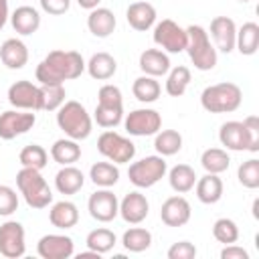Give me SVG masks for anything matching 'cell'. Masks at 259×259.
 <instances>
[{"label": "cell", "instance_id": "cell-15", "mask_svg": "<svg viewBox=\"0 0 259 259\" xmlns=\"http://www.w3.org/2000/svg\"><path fill=\"white\" fill-rule=\"evenodd\" d=\"M210 36L214 40V49L221 53L235 51V38H237V24L229 16H214L210 20Z\"/></svg>", "mask_w": 259, "mask_h": 259}, {"label": "cell", "instance_id": "cell-20", "mask_svg": "<svg viewBox=\"0 0 259 259\" xmlns=\"http://www.w3.org/2000/svg\"><path fill=\"white\" fill-rule=\"evenodd\" d=\"M219 140L227 150H233V152L249 150V138L243 121H235V119L225 121L219 130Z\"/></svg>", "mask_w": 259, "mask_h": 259}, {"label": "cell", "instance_id": "cell-32", "mask_svg": "<svg viewBox=\"0 0 259 259\" xmlns=\"http://www.w3.org/2000/svg\"><path fill=\"white\" fill-rule=\"evenodd\" d=\"M89 178L99 188H111L119 180V168L113 162H95L89 170Z\"/></svg>", "mask_w": 259, "mask_h": 259}, {"label": "cell", "instance_id": "cell-26", "mask_svg": "<svg viewBox=\"0 0 259 259\" xmlns=\"http://www.w3.org/2000/svg\"><path fill=\"white\" fill-rule=\"evenodd\" d=\"M85 184V176L79 168H75L73 164L63 166L57 174H55V188L61 194H77Z\"/></svg>", "mask_w": 259, "mask_h": 259}, {"label": "cell", "instance_id": "cell-1", "mask_svg": "<svg viewBox=\"0 0 259 259\" xmlns=\"http://www.w3.org/2000/svg\"><path fill=\"white\" fill-rule=\"evenodd\" d=\"M85 61L77 51H51L36 67V81L40 85H59L81 77Z\"/></svg>", "mask_w": 259, "mask_h": 259}, {"label": "cell", "instance_id": "cell-49", "mask_svg": "<svg viewBox=\"0 0 259 259\" xmlns=\"http://www.w3.org/2000/svg\"><path fill=\"white\" fill-rule=\"evenodd\" d=\"M99 2H101V0H77V4H79L81 8H85V10H93V8H97Z\"/></svg>", "mask_w": 259, "mask_h": 259}, {"label": "cell", "instance_id": "cell-31", "mask_svg": "<svg viewBox=\"0 0 259 259\" xmlns=\"http://www.w3.org/2000/svg\"><path fill=\"white\" fill-rule=\"evenodd\" d=\"M168 182H170V186H172L174 192L184 194V192H190L194 188L196 174H194L192 166H188V164H176L168 172Z\"/></svg>", "mask_w": 259, "mask_h": 259}, {"label": "cell", "instance_id": "cell-4", "mask_svg": "<svg viewBox=\"0 0 259 259\" xmlns=\"http://www.w3.org/2000/svg\"><path fill=\"white\" fill-rule=\"evenodd\" d=\"M16 186L30 208H47L53 202V192L47 180L42 178L40 170L34 168H20L16 174Z\"/></svg>", "mask_w": 259, "mask_h": 259}, {"label": "cell", "instance_id": "cell-21", "mask_svg": "<svg viewBox=\"0 0 259 259\" xmlns=\"http://www.w3.org/2000/svg\"><path fill=\"white\" fill-rule=\"evenodd\" d=\"M115 14L109 10V8H103V6H97L93 10H89V16H87V28L93 36L97 38H107L113 30H115Z\"/></svg>", "mask_w": 259, "mask_h": 259}, {"label": "cell", "instance_id": "cell-5", "mask_svg": "<svg viewBox=\"0 0 259 259\" xmlns=\"http://www.w3.org/2000/svg\"><path fill=\"white\" fill-rule=\"evenodd\" d=\"M95 121L97 125L109 130L123 121V97L117 85L105 83L97 91V107H95Z\"/></svg>", "mask_w": 259, "mask_h": 259}, {"label": "cell", "instance_id": "cell-16", "mask_svg": "<svg viewBox=\"0 0 259 259\" xmlns=\"http://www.w3.org/2000/svg\"><path fill=\"white\" fill-rule=\"evenodd\" d=\"M8 101L12 107L16 109H30V111H36L38 109V85L26 81V79H20V81H14L10 87H8Z\"/></svg>", "mask_w": 259, "mask_h": 259}, {"label": "cell", "instance_id": "cell-23", "mask_svg": "<svg viewBox=\"0 0 259 259\" xmlns=\"http://www.w3.org/2000/svg\"><path fill=\"white\" fill-rule=\"evenodd\" d=\"M140 69L144 75L150 77H162L170 71V59L160 49H146L140 55Z\"/></svg>", "mask_w": 259, "mask_h": 259}, {"label": "cell", "instance_id": "cell-17", "mask_svg": "<svg viewBox=\"0 0 259 259\" xmlns=\"http://www.w3.org/2000/svg\"><path fill=\"white\" fill-rule=\"evenodd\" d=\"M190 214H192L190 202L178 194L166 198L162 202V208H160V219L166 227H182L190 221Z\"/></svg>", "mask_w": 259, "mask_h": 259}, {"label": "cell", "instance_id": "cell-39", "mask_svg": "<svg viewBox=\"0 0 259 259\" xmlns=\"http://www.w3.org/2000/svg\"><path fill=\"white\" fill-rule=\"evenodd\" d=\"M154 136V148L160 156H174L182 150V136L176 130H160Z\"/></svg>", "mask_w": 259, "mask_h": 259}, {"label": "cell", "instance_id": "cell-24", "mask_svg": "<svg viewBox=\"0 0 259 259\" xmlns=\"http://www.w3.org/2000/svg\"><path fill=\"white\" fill-rule=\"evenodd\" d=\"M10 22H12V28L18 34L28 36V34H34L38 30V26H40V14L32 6H18L12 12Z\"/></svg>", "mask_w": 259, "mask_h": 259}, {"label": "cell", "instance_id": "cell-44", "mask_svg": "<svg viewBox=\"0 0 259 259\" xmlns=\"http://www.w3.org/2000/svg\"><path fill=\"white\" fill-rule=\"evenodd\" d=\"M243 125L247 130V138H249V152H259V117L257 115H247L243 119Z\"/></svg>", "mask_w": 259, "mask_h": 259}, {"label": "cell", "instance_id": "cell-34", "mask_svg": "<svg viewBox=\"0 0 259 259\" xmlns=\"http://www.w3.org/2000/svg\"><path fill=\"white\" fill-rule=\"evenodd\" d=\"M190 69L184 67V65H178L174 69L168 71V77H166V93L170 97H180L186 93L188 85H190Z\"/></svg>", "mask_w": 259, "mask_h": 259}, {"label": "cell", "instance_id": "cell-35", "mask_svg": "<svg viewBox=\"0 0 259 259\" xmlns=\"http://www.w3.org/2000/svg\"><path fill=\"white\" fill-rule=\"evenodd\" d=\"M121 245L130 253H142L152 245V233L144 227H130L121 235Z\"/></svg>", "mask_w": 259, "mask_h": 259}, {"label": "cell", "instance_id": "cell-2", "mask_svg": "<svg viewBox=\"0 0 259 259\" xmlns=\"http://www.w3.org/2000/svg\"><path fill=\"white\" fill-rule=\"evenodd\" d=\"M241 101H243L241 87L235 83H229V81L208 85L200 93V105L208 113H231V111L239 109Z\"/></svg>", "mask_w": 259, "mask_h": 259}, {"label": "cell", "instance_id": "cell-36", "mask_svg": "<svg viewBox=\"0 0 259 259\" xmlns=\"http://www.w3.org/2000/svg\"><path fill=\"white\" fill-rule=\"evenodd\" d=\"M65 103V85H38V109L55 111Z\"/></svg>", "mask_w": 259, "mask_h": 259}, {"label": "cell", "instance_id": "cell-46", "mask_svg": "<svg viewBox=\"0 0 259 259\" xmlns=\"http://www.w3.org/2000/svg\"><path fill=\"white\" fill-rule=\"evenodd\" d=\"M38 2H40V8L47 14H53V16L65 14L71 6V0H38Z\"/></svg>", "mask_w": 259, "mask_h": 259}, {"label": "cell", "instance_id": "cell-18", "mask_svg": "<svg viewBox=\"0 0 259 259\" xmlns=\"http://www.w3.org/2000/svg\"><path fill=\"white\" fill-rule=\"evenodd\" d=\"M148 212H150V202L138 190L125 194L119 202V217L130 225H140L142 221H146Z\"/></svg>", "mask_w": 259, "mask_h": 259}, {"label": "cell", "instance_id": "cell-7", "mask_svg": "<svg viewBox=\"0 0 259 259\" xmlns=\"http://www.w3.org/2000/svg\"><path fill=\"white\" fill-rule=\"evenodd\" d=\"M168 172V164L164 160V156L156 154V156H146L134 164H130L127 176L130 182L136 188H150L156 182H160Z\"/></svg>", "mask_w": 259, "mask_h": 259}, {"label": "cell", "instance_id": "cell-11", "mask_svg": "<svg viewBox=\"0 0 259 259\" xmlns=\"http://www.w3.org/2000/svg\"><path fill=\"white\" fill-rule=\"evenodd\" d=\"M89 214L99 223H111L119 214V200L109 188L95 190L87 200Z\"/></svg>", "mask_w": 259, "mask_h": 259}, {"label": "cell", "instance_id": "cell-30", "mask_svg": "<svg viewBox=\"0 0 259 259\" xmlns=\"http://www.w3.org/2000/svg\"><path fill=\"white\" fill-rule=\"evenodd\" d=\"M51 158L61 164V166H69L75 164L81 158V146L77 140L71 138H61L51 146Z\"/></svg>", "mask_w": 259, "mask_h": 259}, {"label": "cell", "instance_id": "cell-43", "mask_svg": "<svg viewBox=\"0 0 259 259\" xmlns=\"http://www.w3.org/2000/svg\"><path fill=\"white\" fill-rule=\"evenodd\" d=\"M18 208V194L14 188L0 184V217H10Z\"/></svg>", "mask_w": 259, "mask_h": 259}, {"label": "cell", "instance_id": "cell-37", "mask_svg": "<svg viewBox=\"0 0 259 259\" xmlns=\"http://www.w3.org/2000/svg\"><path fill=\"white\" fill-rule=\"evenodd\" d=\"M200 164L208 174H223L225 170H229L231 158H229L227 150H223V148H208L202 152Z\"/></svg>", "mask_w": 259, "mask_h": 259}, {"label": "cell", "instance_id": "cell-27", "mask_svg": "<svg viewBox=\"0 0 259 259\" xmlns=\"http://www.w3.org/2000/svg\"><path fill=\"white\" fill-rule=\"evenodd\" d=\"M85 69H87V73L93 77V79H97V81H107V79H111L113 75H115V71H117V61L109 55V53H95V55H91V59L85 63Z\"/></svg>", "mask_w": 259, "mask_h": 259}, {"label": "cell", "instance_id": "cell-12", "mask_svg": "<svg viewBox=\"0 0 259 259\" xmlns=\"http://www.w3.org/2000/svg\"><path fill=\"white\" fill-rule=\"evenodd\" d=\"M24 227L18 221H6L0 225V253L8 259H18L26 251Z\"/></svg>", "mask_w": 259, "mask_h": 259}, {"label": "cell", "instance_id": "cell-14", "mask_svg": "<svg viewBox=\"0 0 259 259\" xmlns=\"http://www.w3.org/2000/svg\"><path fill=\"white\" fill-rule=\"evenodd\" d=\"M75 251V243L67 235H42L36 243V253L42 259H69Z\"/></svg>", "mask_w": 259, "mask_h": 259}, {"label": "cell", "instance_id": "cell-47", "mask_svg": "<svg viewBox=\"0 0 259 259\" xmlns=\"http://www.w3.org/2000/svg\"><path fill=\"white\" fill-rule=\"evenodd\" d=\"M221 259H249V253L247 249L231 243V245H225L223 251H221Z\"/></svg>", "mask_w": 259, "mask_h": 259}, {"label": "cell", "instance_id": "cell-6", "mask_svg": "<svg viewBox=\"0 0 259 259\" xmlns=\"http://www.w3.org/2000/svg\"><path fill=\"white\" fill-rule=\"evenodd\" d=\"M188 42H186V53L198 71H210L217 65V49L210 42L208 32L200 24H190L186 28Z\"/></svg>", "mask_w": 259, "mask_h": 259}, {"label": "cell", "instance_id": "cell-48", "mask_svg": "<svg viewBox=\"0 0 259 259\" xmlns=\"http://www.w3.org/2000/svg\"><path fill=\"white\" fill-rule=\"evenodd\" d=\"M8 0H0V30L4 28L6 20H8Z\"/></svg>", "mask_w": 259, "mask_h": 259}, {"label": "cell", "instance_id": "cell-33", "mask_svg": "<svg viewBox=\"0 0 259 259\" xmlns=\"http://www.w3.org/2000/svg\"><path fill=\"white\" fill-rule=\"evenodd\" d=\"M132 93H134V97H136L138 101H142V103H154V101L160 97L162 87H160V83L156 81V77L142 75V77H138V79L134 81Z\"/></svg>", "mask_w": 259, "mask_h": 259}, {"label": "cell", "instance_id": "cell-9", "mask_svg": "<svg viewBox=\"0 0 259 259\" xmlns=\"http://www.w3.org/2000/svg\"><path fill=\"white\" fill-rule=\"evenodd\" d=\"M154 42L166 51V53H182L186 51V42H188V34L186 28H182L178 22L164 18L154 26Z\"/></svg>", "mask_w": 259, "mask_h": 259}, {"label": "cell", "instance_id": "cell-40", "mask_svg": "<svg viewBox=\"0 0 259 259\" xmlns=\"http://www.w3.org/2000/svg\"><path fill=\"white\" fill-rule=\"evenodd\" d=\"M18 160L22 164V168H34V170H42L49 162V154L42 146L38 144H28L20 150Z\"/></svg>", "mask_w": 259, "mask_h": 259}, {"label": "cell", "instance_id": "cell-10", "mask_svg": "<svg viewBox=\"0 0 259 259\" xmlns=\"http://www.w3.org/2000/svg\"><path fill=\"white\" fill-rule=\"evenodd\" d=\"M123 125H125V132L130 136H138V138L154 136L162 130V115L156 109L140 107V109H134L125 115Z\"/></svg>", "mask_w": 259, "mask_h": 259}, {"label": "cell", "instance_id": "cell-51", "mask_svg": "<svg viewBox=\"0 0 259 259\" xmlns=\"http://www.w3.org/2000/svg\"><path fill=\"white\" fill-rule=\"evenodd\" d=\"M253 217L259 219V200H257V198L253 200Z\"/></svg>", "mask_w": 259, "mask_h": 259}, {"label": "cell", "instance_id": "cell-42", "mask_svg": "<svg viewBox=\"0 0 259 259\" xmlns=\"http://www.w3.org/2000/svg\"><path fill=\"white\" fill-rule=\"evenodd\" d=\"M237 178H239V182H241L245 188H249V190L259 188V160H257V158L245 160V162L239 166V170H237Z\"/></svg>", "mask_w": 259, "mask_h": 259}, {"label": "cell", "instance_id": "cell-45", "mask_svg": "<svg viewBox=\"0 0 259 259\" xmlns=\"http://www.w3.org/2000/svg\"><path fill=\"white\" fill-rule=\"evenodd\" d=\"M196 257V247L190 241H178L168 249V259H192Z\"/></svg>", "mask_w": 259, "mask_h": 259}, {"label": "cell", "instance_id": "cell-19", "mask_svg": "<svg viewBox=\"0 0 259 259\" xmlns=\"http://www.w3.org/2000/svg\"><path fill=\"white\" fill-rule=\"evenodd\" d=\"M125 18L134 30L146 32L148 28H152L156 24V8L146 0H138V2H132L127 6Z\"/></svg>", "mask_w": 259, "mask_h": 259}, {"label": "cell", "instance_id": "cell-50", "mask_svg": "<svg viewBox=\"0 0 259 259\" xmlns=\"http://www.w3.org/2000/svg\"><path fill=\"white\" fill-rule=\"evenodd\" d=\"M77 257H79V259H89V257H93V259H99V253H95V251L87 249V251H81Z\"/></svg>", "mask_w": 259, "mask_h": 259}, {"label": "cell", "instance_id": "cell-25", "mask_svg": "<svg viewBox=\"0 0 259 259\" xmlns=\"http://www.w3.org/2000/svg\"><path fill=\"white\" fill-rule=\"evenodd\" d=\"M194 190H196V198L202 204H214L223 198V180L219 178V174L206 172L202 178H196Z\"/></svg>", "mask_w": 259, "mask_h": 259}, {"label": "cell", "instance_id": "cell-41", "mask_svg": "<svg viewBox=\"0 0 259 259\" xmlns=\"http://www.w3.org/2000/svg\"><path fill=\"white\" fill-rule=\"evenodd\" d=\"M212 237L223 243V245H231V243H237L239 241V227L233 219H217L214 225H212Z\"/></svg>", "mask_w": 259, "mask_h": 259}, {"label": "cell", "instance_id": "cell-8", "mask_svg": "<svg viewBox=\"0 0 259 259\" xmlns=\"http://www.w3.org/2000/svg\"><path fill=\"white\" fill-rule=\"evenodd\" d=\"M97 150L103 158H107L113 164H127L136 156L134 142L117 132H111V130H105L97 138Z\"/></svg>", "mask_w": 259, "mask_h": 259}, {"label": "cell", "instance_id": "cell-22", "mask_svg": "<svg viewBox=\"0 0 259 259\" xmlns=\"http://www.w3.org/2000/svg\"><path fill=\"white\" fill-rule=\"evenodd\" d=\"M0 59L12 71L22 69L28 63V49L20 38H6L0 47Z\"/></svg>", "mask_w": 259, "mask_h": 259}, {"label": "cell", "instance_id": "cell-38", "mask_svg": "<svg viewBox=\"0 0 259 259\" xmlns=\"http://www.w3.org/2000/svg\"><path fill=\"white\" fill-rule=\"evenodd\" d=\"M115 243H117L115 233L109 231V229H105V227L93 229V231L87 235V239H85L87 249H91V251H95V253H99V255L109 253V251L115 247Z\"/></svg>", "mask_w": 259, "mask_h": 259}, {"label": "cell", "instance_id": "cell-3", "mask_svg": "<svg viewBox=\"0 0 259 259\" xmlns=\"http://www.w3.org/2000/svg\"><path fill=\"white\" fill-rule=\"evenodd\" d=\"M57 125L71 140H87L93 130V119L79 101H65L57 109Z\"/></svg>", "mask_w": 259, "mask_h": 259}, {"label": "cell", "instance_id": "cell-28", "mask_svg": "<svg viewBox=\"0 0 259 259\" xmlns=\"http://www.w3.org/2000/svg\"><path fill=\"white\" fill-rule=\"evenodd\" d=\"M49 221H51L53 227L65 231V229H71V227L77 225V221H79V210H77V206H75L71 200H59V202H55V204L51 206V210H49Z\"/></svg>", "mask_w": 259, "mask_h": 259}, {"label": "cell", "instance_id": "cell-13", "mask_svg": "<svg viewBox=\"0 0 259 259\" xmlns=\"http://www.w3.org/2000/svg\"><path fill=\"white\" fill-rule=\"evenodd\" d=\"M36 121L34 113H26V111H2L0 113V138L2 140H14L16 136L26 134L28 130H32Z\"/></svg>", "mask_w": 259, "mask_h": 259}, {"label": "cell", "instance_id": "cell-52", "mask_svg": "<svg viewBox=\"0 0 259 259\" xmlns=\"http://www.w3.org/2000/svg\"><path fill=\"white\" fill-rule=\"evenodd\" d=\"M239 2H243V4H247V2H251V0H239Z\"/></svg>", "mask_w": 259, "mask_h": 259}, {"label": "cell", "instance_id": "cell-29", "mask_svg": "<svg viewBox=\"0 0 259 259\" xmlns=\"http://www.w3.org/2000/svg\"><path fill=\"white\" fill-rule=\"evenodd\" d=\"M235 49L245 57H251L257 53L259 49V24L257 22H245L241 28H237Z\"/></svg>", "mask_w": 259, "mask_h": 259}]
</instances>
